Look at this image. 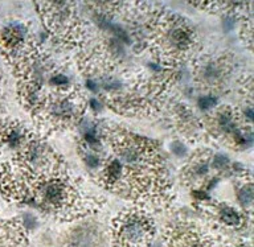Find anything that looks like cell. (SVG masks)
Masks as SVG:
<instances>
[{
	"label": "cell",
	"instance_id": "obj_7",
	"mask_svg": "<svg viewBox=\"0 0 254 247\" xmlns=\"http://www.w3.org/2000/svg\"><path fill=\"white\" fill-rule=\"evenodd\" d=\"M201 123L204 136H210L232 150L242 151L252 145L253 127L241 119L236 107L216 106L201 119Z\"/></svg>",
	"mask_w": 254,
	"mask_h": 247
},
{
	"label": "cell",
	"instance_id": "obj_17",
	"mask_svg": "<svg viewBox=\"0 0 254 247\" xmlns=\"http://www.w3.org/2000/svg\"><path fill=\"white\" fill-rule=\"evenodd\" d=\"M25 229L17 221L0 222V247H24Z\"/></svg>",
	"mask_w": 254,
	"mask_h": 247
},
{
	"label": "cell",
	"instance_id": "obj_18",
	"mask_svg": "<svg viewBox=\"0 0 254 247\" xmlns=\"http://www.w3.org/2000/svg\"><path fill=\"white\" fill-rule=\"evenodd\" d=\"M236 196L241 206L244 208V212L248 214H252V208H253L254 200V190H253V177L249 172H242L237 174V180L235 183Z\"/></svg>",
	"mask_w": 254,
	"mask_h": 247
},
{
	"label": "cell",
	"instance_id": "obj_19",
	"mask_svg": "<svg viewBox=\"0 0 254 247\" xmlns=\"http://www.w3.org/2000/svg\"><path fill=\"white\" fill-rule=\"evenodd\" d=\"M241 37L249 49H252L253 45V19L249 17L242 21V28H241Z\"/></svg>",
	"mask_w": 254,
	"mask_h": 247
},
{
	"label": "cell",
	"instance_id": "obj_21",
	"mask_svg": "<svg viewBox=\"0 0 254 247\" xmlns=\"http://www.w3.org/2000/svg\"><path fill=\"white\" fill-rule=\"evenodd\" d=\"M171 151L176 156L180 157V156H183L184 154H186V145L183 144L180 140H176L171 144Z\"/></svg>",
	"mask_w": 254,
	"mask_h": 247
},
{
	"label": "cell",
	"instance_id": "obj_10",
	"mask_svg": "<svg viewBox=\"0 0 254 247\" xmlns=\"http://www.w3.org/2000/svg\"><path fill=\"white\" fill-rule=\"evenodd\" d=\"M236 68V58L225 50L209 52L197 56L192 63L193 82L200 90L209 93L222 92L229 82Z\"/></svg>",
	"mask_w": 254,
	"mask_h": 247
},
{
	"label": "cell",
	"instance_id": "obj_20",
	"mask_svg": "<svg viewBox=\"0 0 254 247\" xmlns=\"http://www.w3.org/2000/svg\"><path fill=\"white\" fill-rule=\"evenodd\" d=\"M217 105V98L215 95H204L199 99V106L204 110H212Z\"/></svg>",
	"mask_w": 254,
	"mask_h": 247
},
{
	"label": "cell",
	"instance_id": "obj_1",
	"mask_svg": "<svg viewBox=\"0 0 254 247\" xmlns=\"http://www.w3.org/2000/svg\"><path fill=\"white\" fill-rule=\"evenodd\" d=\"M102 143L97 181L103 189L142 208H166L172 202V183L158 141L109 123L102 127Z\"/></svg>",
	"mask_w": 254,
	"mask_h": 247
},
{
	"label": "cell",
	"instance_id": "obj_22",
	"mask_svg": "<svg viewBox=\"0 0 254 247\" xmlns=\"http://www.w3.org/2000/svg\"><path fill=\"white\" fill-rule=\"evenodd\" d=\"M230 247H250V246H246V245H233V246Z\"/></svg>",
	"mask_w": 254,
	"mask_h": 247
},
{
	"label": "cell",
	"instance_id": "obj_8",
	"mask_svg": "<svg viewBox=\"0 0 254 247\" xmlns=\"http://www.w3.org/2000/svg\"><path fill=\"white\" fill-rule=\"evenodd\" d=\"M229 157L210 150H199L188 157L180 170V180L195 192H206L221 176L233 172Z\"/></svg>",
	"mask_w": 254,
	"mask_h": 247
},
{
	"label": "cell",
	"instance_id": "obj_15",
	"mask_svg": "<svg viewBox=\"0 0 254 247\" xmlns=\"http://www.w3.org/2000/svg\"><path fill=\"white\" fill-rule=\"evenodd\" d=\"M63 247H106L102 229L93 222L82 223L68 232Z\"/></svg>",
	"mask_w": 254,
	"mask_h": 247
},
{
	"label": "cell",
	"instance_id": "obj_12",
	"mask_svg": "<svg viewBox=\"0 0 254 247\" xmlns=\"http://www.w3.org/2000/svg\"><path fill=\"white\" fill-rule=\"evenodd\" d=\"M199 202L200 209L204 212L206 218L219 228L239 230L244 229L248 223V216L250 214L241 212L225 201L204 199Z\"/></svg>",
	"mask_w": 254,
	"mask_h": 247
},
{
	"label": "cell",
	"instance_id": "obj_3",
	"mask_svg": "<svg viewBox=\"0 0 254 247\" xmlns=\"http://www.w3.org/2000/svg\"><path fill=\"white\" fill-rule=\"evenodd\" d=\"M146 48L164 68L177 69L197 53L199 36L180 15L152 8L146 27Z\"/></svg>",
	"mask_w": 254,
	"mask_h": 247
},
{
	"label": "cell",
	"instance_id": "obj_9",
	"mask_svg": "<svg viewBox=\"0 0 254 247\" xmlns=\"http://www.w3.org/2000/svg\"><path fill=\"white\" fill-rule=\"evenodd\" d=\"M155 221L146 209H125L112 221L114 247H150L155 237Z\"/></svg>",
	"mask_w": 254,
	"mask_h": 247
},
{
	"label": "cell",
	"instance_id": "obj_6",
	"mask_svg": "<svg viewBox=\"0 0 254 247\" xmlns=\"http://www.w3.org/2000/svg\"><path fill=\"white\" fill-rule=\"evenodd\" d=\"M41 19L53 41L64 49H79L88 43L89 28L77 12V4L70 1L37 3Z\"/></svg>",
	"mask_w": 254,
	"mask_h": 247
},
{
	"label": "cell",
	"instance_id": "obj_13",
	"mask_svg": "<svg viewBox=\"0 0 254 247\" xmlns=\"http://www.w3.org/2000/svg\"><path fill=\"white\" fill-rule=\"evenodd\" d=\"M168 121L172 128L187 140L197 141L204 136L201 119L183 102H174L168 107Z\"/></svg>",
	"mask_w": 254,
	"mask_h": 247
},
{
	"label": "cell",
	"instance_id": "obj_11",
	"mask_svg": "<svg viewBox=\"0 0 254 247\" xmlns=\"http://www.w3.org/2000/svg\"><path fill=\"white\" fill-rule=\"evenodd\" d=\"M163 238L167 247H213V239L208 232L186 218L168 223Z\"/></svg>",
	"mask_w": 254,
	"mask_h": 247
},
{
	"label": "cell",
	"instance_id": "obj_4",
	"mask_svg": "<svg viewBox=\"0 0 254 247\" xmlns=\"http://www.w3.org/2000/svg\"><path fill=\"white\" fill-rule=\"evenodd\" d=\"M17 78V90L27 110H32L39 99L50 92V81L65 68L47 49L30 37L19 53L10 61Z\"/></svg>",
	"mask_w": 254,
	"mask_h": 247
},
{
	"label": "cell",
	"instance_id": "obj_14",
	"mask_svg": "<svg viewBox=\"0 0 254 247\" xmlns=\"http://www.w3.org/2000/svg\"><path fill=\"white\" fill-rule=\"evenodd\" d=\"M34 134L19 121H0V151L15 150L16 152L25 145Z\"/></svg>",
	"mask_w": 254,
	"mask_h": 247
},
{
	"label": "cell",
	"instance_id": "obj_2",
	"mask_svg": "<svg viewBox=\"0 0 254 247\" xmlns=\"http://www.w3.org/2000/svg\"><path fill=\"white\" fill-rule=\"evenodd\" d=\"M0 189L8 199L33 203L44 213L63 221L86 217L103 203L102 197L93 193L66 164L40 173H21L4 164L0 168Z\"/></svg>",
	"mask_w": 254,
	"mask_h": 247
},
{
	"label": "cell",
	"instance_id": "obj_5",
	"mask_svg": "<svg viewBox=\"0 0 254 247\" xmlns=\"http://www.w3.org/2000/svg\"><path fill=\"white\" fill-rule=\"evenodd\" d=\"M89 99L79 85L52 90L40 98L31 110L36 126L47 132L74 128L85 119Z\"/></svg>",
	"mask_w": 254,
	"mask_h": 247
},
{
	"label": "cell",
	"instance_id": "obj_16",
	"mask_svg": "<svg viewBox=\"0 0 254 247\" xmlns=\"http://www.w3.org/2000/svg\"><path fill=\"white\" fill-rule=\"evenodd\" d=\"M28 34L25 25L20 23H11L5 25L4 28L0 29V48L4 54V57L11 61L19 53V50L24 44L28 41Z\"/></svg>",
	"mask_w": 254,
	"mask_h": 247
}]
</instances>
